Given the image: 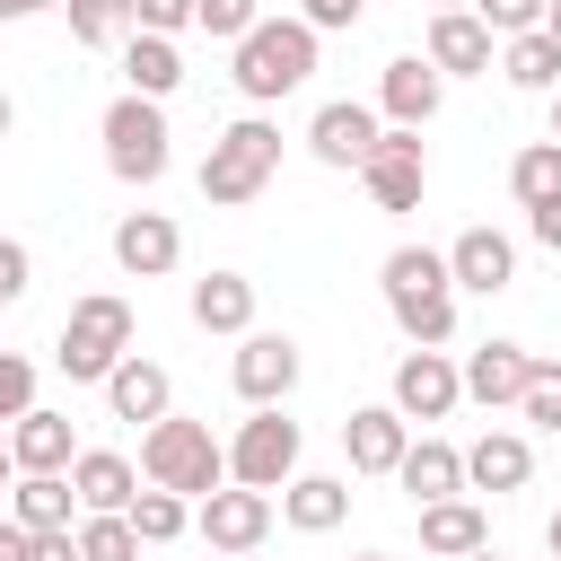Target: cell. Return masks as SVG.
<instances>
[{"label":"cell","instance_id":"obj_1","mask_svg":"<svg viewBox=\"0 0 561 561\" xmlns=\"http://www.w3.org/2000/svg\"><path fill=\"white\" fill-rule=\"evenodd\" d=\"M377 289H386V316L403 324V342L438 351V342L456 333V263H447V254L394 245V254L377 263Z\"/></svg>","mask_w":561,"mask_h":561},{"label":"cell","instance_id":"obj_2","mask_svg":"<svg viewBox=\"0 0 561 561\" xmlns=\"http://www.w3.org/2000/svg\"><path fill=\"white\" fill-rule=\"evenodd\" d=\"M316 35H324V26H307V18H263V26L237 44V61H228L237 96H245V105H280L289 88H307V79H316Z\"/></svg>","mask_w":561,"mask_h":561},{"label":"cell","instance_id":"obj_3","mask_svg":"<svg viewBox=\"0 0 561 561\" xmlns=\"http://www.w3.org/2000/svg\"><path fill=\"white\" fill-rule=\"evenodd\" d=\"M123 359H131V307H123L114 289H88V298H70V316H61V342H53V368H61L70 386H105Z\"/></svg>","mask_w":561,"mask_h":561},{"label":"cell","instance_id":"obj_4","mask_svg":"<svg viewBox=\"0 0 561 561\" xmlns=\"http://www.w3.org/2000/svg\"><path fill=\"white\" fill-rule=\"evenodd\" d=\"M140 473L158 491H184V500H210L219 482H237L228 473V447L210 438V421H175V412L140 430Z\"/></svg>","mask_w":561,"mask_h":561},{"label":"cell","instance_id":"obj_5","mask_svg":"<svg viewBox=\"0 0 561 561\" xmlns=\"http://www.w3.org/2000/svg\"><path fill=\"white\" fill-rule=\"evenodd\" d=\"M272 175H280V131H272L263 114H237V123L210 140V158H202V202L237 210V202H254Z\"/></svg>","mask_w":561,"mask_h":561},{"label":"cell","instance_id":"obj_6","mask_svg":"<svg viewBox=\"0 0 561 561\" xmlns=\"http://www.w3.org/2000/svg\"><path fill=\"white\" fill-rule=\"evenodd\" d=\"M105 167L123 175V184H158L167 175V96H140V88H123L114 105H105Z\"/></svg>","mask_w":561,"mask_h":561},{"label":"cell","instance_id":"obj_7","mask_svg":"<svg viewBox=\"0 0 561 561\" xmlns=\"http://www.w3.org/2000/svg\"><path fill=\"white\" fill-rule=\"evenodd\" d=\"M228 473L254 491H289L298 482V421L280 403H254V421H237V438H228Z\"/></svg>","mask_w":561,"mask_h":561},{"label":"cell","instance_id":"obj_8","mask_svg":"<svg viewBox=\"0 0 561 561\" xmlns=\"http://www.w3.org/2000/svg\"><path fill=\"white\" fill-rule=\"evenodd\" d=\"M359 184H368V202H377V210H421V184H430V158H421V131H412V123H386V140L368 149V167H359Z\"/></svg>","mask_w":561,"mask_h":561},{"label":"cell","instance_id":"obj_9","mask_svg":"<svg viewBox=\"0 0 561 561\" xmlns=\"http://www.w3.org/2000/svg\"><path fill=\"white\" fill-rule=\"evenodd\" d=\"M193 526H202L210 552H254V543L272 535V491H254V482H219L210 500H193Z\"/></svg>","mask_w":561,"mask_h":561},{"label":"cell","instance_id":"obj_10","mask_svg":"<svg viewBox=\"0 0 561 561\" xmlns=\"http://www.w3.org/2000/svg\"><path fill=\"white\" fill-rule=\"evenodd\" d=\"M456 403H465V368H456L447 351H421V342H412V351L394 359V412H403V421H447Z\"/></svg>","mask_w":561,"mask_h":561},{"label":"cell","instance_id":"obj_11","mask_svg":"<svg viewBox=\"0 0 561 561\" xmlns=\"http://www.w3.org/2000/svg\"><path fill=\"white\" fill-rule=\"evenodd\" d=\"M228 386H237L245 403H289V386H298V342H289V333H237Z\"/></svg>","mask_w":561,"mask_h":561},{"label":"cell","instance_id":"obj_12","mask_svg":"<svg viewBox=\"0 0 561 561\" xmlns=\"http://www.w3.org/2000/svg\"><path fill=\"white\" fill-rule=\"evenodd\" d=\"M342 456H351V473H403L412 421H403L394 403H359V412L342 421Z\"/></svg>","mask_w":561,"mask_h":561},{"label":"cell","instance_id":"obj_13","mask_svg":"<svg viewBox=\"0 0 561 561\" xmlns=\"http://www.w3.org/2000/svg\"><path fill=\"white\" fill-rule=\"evenodd\" d=\"M438 96H447V70H438L430 53H403V61L377 70V114H386V123H412V131H421V123L438 114Z\"/></svg>","mask_w":561,"mask_h":561},{"label":"cell","instance_id":"obj_14","mask_svg":"<svg viewBox=\"0 0 561 561\" xmlns=\"http://www.w3.org/2000/svg\"><path fill=\"white\" fill-rule=\"evenodd\" d=\"M386 140V123L368 114V105H351V96H333V105H316V123H307V149L324 158V167H368V149Z\"/></svg>","mask_w":561,"mask_h":561},{"label":"cell","instance_id":"obj_15","mask_svg":"<svg viewBox=\"0 0 561 561\" xmlns=\"http://www.w3.org/2000/svg\"><path fill=\"white\" fill-rule=\"evenodd\" d=\"M175 254H184V228H175L167 210H123V219H114V263H123L131 280L175 272Z\"/></svg>","mask_w":561,"mask_h":561},{"label":"cell","instance_id":"obj_16","mask_svg":"<svg viewBox=\"0 0 561 561\" xmlns=\"http://www.w3.org/2000/svg\"><path fill=\"white\" fill-rule=\"evenodd\" d=\"M526 386H535V351H517V342H473V351H465V394H473L482 412L526 403Z\"/></svg>","mask_w":561,"mask_h":561},{"label":"cell","instance_id":"obj_17","mask_svg":"<svg viewBox=\"0 0 561 561\" xmlns=\"http://www.w3.org/2000/svg\"><path fill=\"white\" fill-rule=\"evenodd\" d=\"M491 26H482V9H430V61L447 70V79H473V70H491Z\"/></svg>","mask_w":561,"mask_h":561},{"label":"cell","instance_id":"obj_18","mask_svg":"<svg viewBox=\"0 0 561 561\" xmlns=\"http://www.w3.org/2000/svg\"><path fill=\"white\" fill-rule=\"evenodd\" d=\"M79 447H70V412H18L9 421V473H70Z\"/></svg>","mask_w":561,"mask_h":561},{"label":"cell","instance_id":"obj_19","mask_svg":"<svg viewBox=\"0 0 561 561\" xmlns=\"http://www.w3.org/2000/svg\"><path fill=\"white\" fill-rule=\"evenodd\" d=\"M447 263H456V289H473V298H500V289L517 280V245H508L500 228H465V237L447 245Z\"/></svg>","mask_w":561,"mask_h":561},{"label":"cell","instance_id":"obj_20","mask_svg":"<svg viewBox=\"0 0 561 561\" xmlns=\"http://www.w3.org/2000/svg\"><path fill=\"white\" fill-rule=\"evenodd\" d=\"M105 412H114V421H167V412H175V386H167V368L131 351V359L105 377Z\"/></svg>","mask_w":561,"mask_h":561},{"label":"cell","instance_id":"obj_21","mask_svg":"<svg viewBox=\"0 0 561 561\" xmlns=\"http://www.w3.org/2000/svg\"><path fill=\"white\" fill-rule=\"evenodd\" d=\"M526 473H535V447H526L517 430H482V438L465 447V482H473V491H526Z\"/></svg>","mask_w":561,"mask_h":561},{"label":"cell","instance_id":"obj_22","mask_svg":"<svg viewBox=\"0 0 561 561\" xmlns=\"http://www.w3.org/2000/svg\"><path fill=\"white\" fill-rule=\"evenodd\" d=\"M394 482L412 491V508L473 491V482H465V447H447V438H412V456H403V473H394Z\"/></svg>","mask_w":561,"mask_h":561},{"label":"cell","instance_id":"obj_23","mask_svg":"<svg viewBox=\"0 0 561 561\" xmlns=\"http://www.w3.org/2000/svg\"><path fill=\"white\" fill-rule=\"evenodd\" d=\"M70 482H79V508H131L149 473H140L131 456H114V447H79V465H70Z\"/></svg>","mask_w":561,"mask_h":561},{"label":"cell","instance_id":"obj_24","mask_svg":"<svg viewBox=\"0 0 561 561\" xmlns=\"http://www.w3.org/2000/svg\"><path fill=\"white\" fill-rule=\"evenodd\" d=\"M482 543H491V517H482L465 491L421 508V552H438V561H465V552H482Z\"/></svg>","mask_w":561,"mask_h":561},{"label":"cell","instance_id":"obj_25","mask_svg":"<svg viewBox=\"0 0 561 561\" xmlns=\"http://www.w3.org/2000/svg\"><path fill=\"white\" fill-rule=\"evenodd\" d=\"M193 324L202 333H254V280L245 272H202L193 280Z\"/></svg>","mask_w":561,"mask_h":561},{"label":"cell","instance_id":"obj_26","mask_svg":"<svg viewBox=\"0 0 561 561\" xmlns=\"http://www.w3.org/2000/svg\"><path fill=\"white\" fill-rule=\"evenodd\" d=\"M280 517H289L298 535H333V526L351 517V482H342V473H298V482L280 491Z\"/></svg>","mask_w":561,"mask_h":561},{"label":"cell","instance_id":"obj_27","mask_svg":"<svg viewBox=\"0 0 561 561\" xmlns=\"http://www.w3.org/2000/svg\"><path fill=\"white\" fill-rule=\"evenodd\" d=\"M500 79L526 88V96H552V88H561V35H552V26L508 35V44H500Z\"/></svg>","mask_w":561,"mask_h":561},{"label":"cell","instance_id":"obj_28","mask_svg":"<svg viewBox=\"0 0 561 561\" xmlns=\"http://www.w3.org/2000/svg\"><path fill=\"white\" fill-rule=\"evenodd\" d=\"M123 88H140V96H175L184 88V53H175V35H131L123 44Z\"/></svg>","mask_w":561,"mask_h":561},{"label":"cell","instance_id":"obj_29","mask_svg":"<svg viewBox=\"0 0 561 561\" xmlns=\"http://www.w3.org/2000/svg\"><path fill=\"white\" fill-rule=\"evenodd\" d=\"M70 508H79V482L70 473H18V491H9V517L18 526H70Z\"/></svg>","mask_w":561,"mask_h":561},{"label":"cell","instance_id":"obj_30","mask_svg":"<svg viewBox=\"0 0 561 561\" xmlns=\"http://www.w3.org/2000/svg\"><path fill=\"white\" fill-rule=\"evenodd\" d=\"M70 9V35L88 44V53H105V44H131L140 35V0H61Z\"/></svg>","mask_w":561,"mask_h":561},{"label":"cell","instance_id":"obj_31","mask_svg":"<svg viewBox=\"0 0 561 561\" xmlns=\"http://www.w3.org/2000/svg\"><path fill=\"white\" fill-rule=\"evenodd\" d=\"M79 552H88V561H140L131 508H79Z\"/></svg>","mask_w":561,"mask_h":561},{"label":"cell","instance_id":"obj_32","mask_svg":"<svg viewBox=\"0 0 561 561\" xmlns=\"http://www.w3.org/2000/svg\"><path fill=\"white\" fill-rule=\"evenodd\" d=\"M508 193L535 210V202H552L561 193V140H526L517 158H508Z\"/></svg>","mask_w":561,"mask_h":561},{"label":"cell","instance_id":"obj_33","mask_svg":"<svg viewBox=\"0 0 561 561\" xmlns=\"http://www.w3.org/2000/svg\"><path fill=\"white\" fill-rule=\"evenodd\" d=\"M0 561H88V552H79L70 526H44V535H35V526L9 517V526H0Z\"/></svg>","mask_w":561,"mask_h":561},{"label":"cell","instance_id":"obj_34","mask_svg":"<svg viewBox=\"0 0 561 561\" xmlns=\"http://www.w3.org/2000/svg\"><path fill=\"white\" fill-rule=\"evenodd\" d=\"M131 526H140V543H175V535L193 526V508H184V491H158V482H149V491L131 500Z\"/></svg>","mask_w":561,"mask_h":561},{"label":"cell","instance_id":"obj_35","mask_svg":"<svg viewBox=\"0 0 561 561\" xmlns=\"http://www.w3.org/2000/svg\"><path fill=\"white\" fill-rule=\"evenodd\" d=\"M210 44H245L254 26H263V0H202V18H193Z\"/></svg>","mask_w":561,"mask_h":561},{"label":"cell","instance_id":"obj_36","mask_svg":"<svg viewBox=\"0 0 561 561\" xmlns=\"http://www.w3.org/2000/svg\"><path fill=\"white\" fill-rule=\"evenodd\" d=\"M535 430H552L561 438V359H535V386H526V403H517Z\"/></svg>","mask_w":561,"mask_h":561},{"label":"cell","instance_id":"obj_37","mask_svg":"<svg viewBox=\"0 0 561 561\" xmlns=\"http://www.w3.org/2000/svg\"><path fill=\"white\" fill-rule=\"evenodd\" d=\"M473 9H482L491 35H535V26L552 18V0H473Z\"/></svg>","mask_w":561,"mask_h":561},{"label":"cell","instance_id":"obj_38","mask_svg":"<svg viewBox=\"0 0 561 561\" xmlns=\"http://www.w3.org/2000/svg\"><path fill=\"white\" fill-rule=\"evenodd\" d=\"M0 412H9V421L35 412V359H18V351L0 359Z\"/></svg>","mask_w":561,"mask_h":561},{"label":"cell","instance_id":"obj_39","mask_svg":"<svg viewBox=\"0 0 561 561\" xmlns=\"http://www.w3.org/2000/svg\"><path fill=\"white\" fill-rule=\"evenodd\" d=\"M35 289V254H26V237H9L0 245V298H26Z\"/></svg>","mask_w":561,"mask_h":561},{"label":"cell","instance_id":"obj_40","mask_svg":"<svg viewBox=\"0 0 561 561\" xmlns=\"http://www.w3.org/2000/svg\"><path fill=\"white\" fill-rule=\"evenodd\" d=\"M202 18V0H140V26L149 35H175V26H193Z\"/></svg>","mask_w":561,"mask_h":561},{"label":"cell","instance_id":"obj_41","mask_svg":"<svg viewBox=\"0 0 561 561\" xmlns=\"http://www.w3.org/2000/svg\"><path fill=\"white\" fill-rule=\"evenodd\" d=\"M359 9H368V0H298V18L324 26V35H333V26H359Z\"/></svg>","mask_w":561,"mask_h":561},{"label":"cell","instance_id":"obj_42","mask_svg":"<svg viewBox=\"0 0 561 561\" xmlns=\"http://www.w3.org/2000/svg\"><path fill=\"white\" fill-rule=\"evenodd\" d=\"M526 228H535V237L561 254V193H552V202H535V210H526Z\"/></svg>","mask_w":561,"mask_h":561},{"label":"cell","instance_id":"obj_43","mask_svg":"<svg viewBox=\"0 0 561 561\" xmlns=\"http://www.w3.org/2000/svg\"><path fill=\"white\" fill-rule=\"evenodd\" d=\"M35 9H61V0H0V18H35Z\"/></svg>","mask_w":561,"mask_h":561},{"label":"cell","instance_id":"obj_44","mask_svg":"<svg viewBox=\"0 0 561 561\" xmlns=\"http://www.w3.org/2000/svg\"><path fill=\"white\" fill-rule=\"evenodd\" d=\"M543 543H552V561H561V508H552V526H543Z\"/></svg>","mask_w":561,"mask_h":561},{"label":"cell","instance_id":"obj_45","mask_svg":"<svg viewBox=\"0 0 561 561\" xmlns=\"http://www.w3.org/2000/svg\"><path fill=\"white\" fill-rule=\"evenodd\" d=\"M552 140H561V88H552Z\"/></svg>","mask_w":561,"mask_h":561},{"label":"cell","instance_id":"obj_46","mask_svg":"<svg viewBox=\"0 0 561 561\" xmlns=\"http://www.w3.org/2000/svg\"><path fill=\"white\" fill-rule=\"evenodd\" d=\"M430 9H473V0H430Z\"/></svg>","mask_w":561,"mask_h":561},{"label":"cell","instance_id":"obj_47","mask_svg":"<svg viewBox=\"0 0 561 561\" xmlns=\"http://www.w3.org/2000/svg\"><path fill=\"white\" fill-rule=\"evenodd\" d=\"M351 561H394V552H351Z\"/></svg>","mask_w":561,"mask_h":561},{"label":"cell","instance_id":"obj_48","mask_svg":"<svg viewBox=\"0 0 561 561\" xmlns=\"http://www.w3.org/2000/svg\"><path fill=\"white\" fill-rule=\"evenodd\" d=\"M465 561H500V552H491V543H482V552H465Z\"/></svg>","mask_w":561,"mask_h":561},{"label":"cell","instance_id":"obj_49","mask_svg":"<svg viewBox=\"0 0 561 561\" xmlns=\"http://www.w3.org/2000/svg\"><path fill=\"white\" fill-rule=\"evenodd\" d=\"M543 26H552V35H561V0H552V18H543Z\"/></svg>","mask_w":561,"mask_h":561},{"label":"cell","instance_id":"obj_50","mask_svg":"<svg viewBox=\"0 0 561 561\" xmlns=\"http://www.w3.org/2000/svg\"><path fill=\"white\" fill-rule=\"evenodd\" d=\"M219 561H245V552H219Z\"/></svg>","mask_w":561,"mask_h":561}]
</instances>
